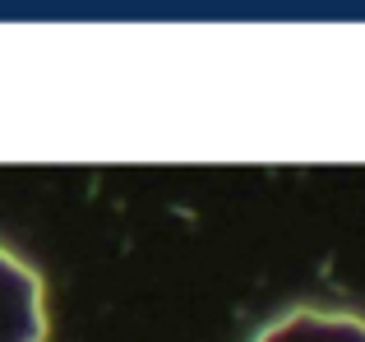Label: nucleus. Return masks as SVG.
I'll return each instance as SVG.
<instances>
[{
    "mask_svg": "<svg viewBox=\"0 0 365 342\" xmlns=\"http://www.w3.org/2000/svg\"><path fill=\"white\" fill-rule=\"evenodd\" d=\"M46 338V306L42 278L0 250V342H42Z\"/></svg>",
    "mask_w": 365,
    "mask_h": 342,
    "instance_id": "f257e3e1",
    "label": "nucleus"
},
{
    "mask_svg": "<svg viewBox=\"0 0 365 342\" xmlns=\"http://www.w3.org/2000/svg\"><path fill=\"white\" fill-rule=\"evenodd\" d=\"M255 342H365V319L338 310H292L273 319Z\"/></svg>",
    "mask_w": 365,
    "mask_h": 342,
    "instance_id": "f03ea898",
    "label": "nucleus"
}]
</instances>
